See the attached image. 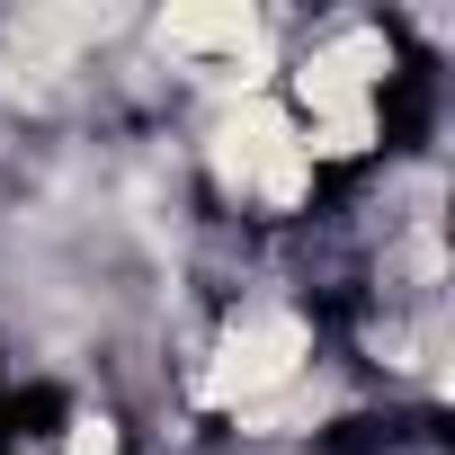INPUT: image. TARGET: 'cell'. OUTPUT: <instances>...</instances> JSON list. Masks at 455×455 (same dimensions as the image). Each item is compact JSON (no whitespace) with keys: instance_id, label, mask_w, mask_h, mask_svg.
<instances>
[{"instance_id":"6da1fadb","label":"cell","mask_w":455,"mask_h":455,"mask_svg":"<svg viewBox=\"0 0 455 455\" xmlns=\"http://www.w3.org/2000/svg\"><path fill=\"white\" fill-rule=\"evenodd\" d=\"M196 188L214 196V214H233L242 233H286L322 205V170L295 134V116L277 108V90H242V99H205L196 125Z\"/></svg>"},{"instance_id":"7a4b0ae2","label":"cell","mask_w":455,"mask_h":455,"mask_svg":"<svg viewBox=\"0 0 455 455\" xmlns=\"http://www.w3.org/2000/svg\"><path fill=\"white\" fill-rule=\"evenodd\" d=\"M313 366H331L322 357V322L286 286H242V295H223L214 322L188 339V411L251 419L277 393H295Z\"/></svg>"}]
</instances>
